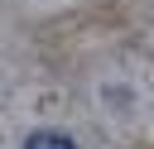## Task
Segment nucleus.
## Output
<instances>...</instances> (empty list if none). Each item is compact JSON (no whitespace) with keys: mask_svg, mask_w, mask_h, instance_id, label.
I'll list each match as a JSON object with an SVG mask.
<instances>
[{"mask_svg":"<svg viewBox=\"0 0 154 149\" xmlns=\"http://www.w3.org/2000/svg\"><path fill=\"white\" fill-rule=\"evenodd\" d=\"M24 149H77L67 135H58V130H34L29 139H24Z\"/></svg>","mask_w":154,"mask_h":149,"instance_id":"nucleus-1","label":"nucleus"}]
</instances>
